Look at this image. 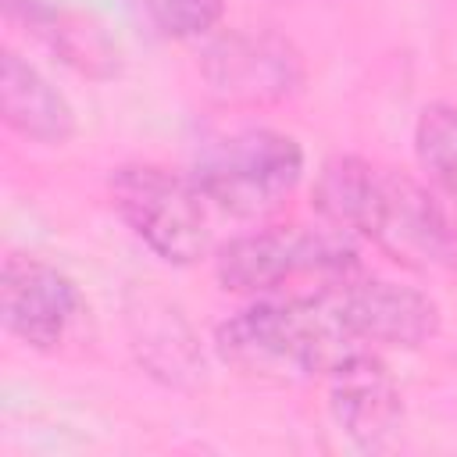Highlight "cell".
I'll return each mask as SVG.
<instances>
[{"label":"cell","instance_id":"obj_1","mask_svg":"<svg viewBox=\"0 0 457 457\" xmlns=\"http://www.w3.org/2000/svg\"><path fill=\"white\" fill-rule=\"evenodd\" d=\"M311 204L321 221L371 239L407 268H457V225L407 171L336 154L321 164Z\"/></svg>","mask_w":457,"mask_h":457},{"label":"cell","instance_id":"obj_2","mask_svg":"<svg viewBox=\"0 0 457 457\" xmlns=\"http://www.w3.org/2000/svg\"><path fill=\"white\" fill-rule=\"evenodd\" d=\"M214 346L225 364L264 378H328L353 353L375 350L350 328L321 286L236 311L218 325Z\"/></svg>","mask_w":457,"mask_h":457},{"label":"cell","instance_id":"obj_3","mask_svg":"<svg viewBox=\"0 0 457 457\" xmlns=\"http://www.w3.org/2000/svg\"><path fill=\"white\" fill-rule=\"evenodd\" d=\"M303 179V150L293 136L264 125L211 139L193 164L204 200L239 218L278 211Z\"/></svg>","mask_w":457,"mask_h":457},{"label":"cell","instance_id":"obj_4","mask_svg":"<svg viewBox=\"0 0 457 457\" xmlns=\"http://www.w3.org/2000/svg\"><path fill=\"white\" fill-rule=\"evenodd\" d=\"M361 271L357 246L336 225H268L228 239L214 257V275L228 293H271L289 278L314 275L318 286Z\"/></svg>","mask_w":457,"mask_h":457},{"label":"cell","instance_id":"obj_5","mask_svg":"<svg viewBox=\"0 0 457 457\" xmlns=\"http://www.w3.org/2000/svg\"><path fill=\"white\" fill-rule=\"evenodd\" d=\"M111 207L168 264H193L211 246V225L200 186L161 164H121L107 179Z\"/></svg>","mask_w":457,"mask_h":457},{"label":"cell","instance_id":"obj_6","mask_svg":"<svg viewBox=\"0 0 457 457\" xmlns=\"http://www.w3.org/2000/svg\"><path fill=\"white\" fill-rule=\"evenodd\" d=\"M207 89L232 107H268L300 93L307 71L300 50L275 29H232L200 54Z\"/></svg>","mask_w":457,"mask_h":457},{"label":"cell","instance_id":"obj_7","mask_svg":"<svg viewBox=\"0 0 457 457\" xmlns=\"http://www.w3.org/2000/svg\"><path fill=\"white\" fill-rule=\"evenodd\" d=\"M321 289L368 346L414 350L439 332V307L421 289L375 278L364 271L321 282Z\"/></svg>","mask_w":457,"mask_h":457},{"label":"cell","instance_id":"obj_8","mask_svg":"<svg viewBox=\"0 0 457 457\" xmlns=\"http://www.w3.org/2000/svg\"><path fill=\"white\" fill-rule=\"evenodd\" d=\"M82 311L75 282L54 264L7 253L0 271V318L4 328L32 350H54Z\"/></svg>","mask_w":457,"mask_h":457},{"label":"cell","instance_id":"obj_9","mask_svg":"<svg viewBox=\"0 0 457 457\" xmlns=\"http://www.w3.org/2000/svg\"><path fill=\"white\" fill-rule=\"evenodd\" d=\"M336 425L364 450H382L403 425V396L375 350L353 353L328 375Z\"/></svg>","mask_w":457,"mask_h":457},{"label":"cell","instance_id":"obj_10","mask_svg":"<svg viewBox=\"0 0 457 457\" xmlns=\"http://www.w3.org/2000/svg\"><path fill=\"white\" fill-rule=\"evenodd\" d=\"M0 114L18 136L43 146H64L75 136L68 96L14 50L0 57Z\"/></svg>","mask_w":457,"mask_h":457},{"label":"cell","instance_id":"obj_11","mask_svg":"<svg viewBox=\"0 0 457 457\" xmlns=\"http://www.w3.org/2000/svg\"><path fill=\"white\" fill-rule=\"evenodd\" d=\"M7 14L21 18L29 32H36L50 50H57L79 71L96 75V79L118 71V50L100 32V25H93L89 18L43 4V0H7Z\"/></svg>","mask_w":457,"mask_h":457},{"label":"cell","instance_id":"obj_12","mask_svg":"<svg viewBox=\"0 0 457 457\" xmlns=\"http://www.w3.org/2000/svg\"><path fill=\"white\" fill-rule=\"evenodd\" d=\"M414 154L428 179L457 200V107L428 104L414 125Z\"/></svg>","mask_w":457,"mask_h":457},{"label":"cell","instance_id":"obj_13","mask_svg":"<svg viewBox=\"0 0 457 457\" xmlns=\"http://www.w3.org/2000/svg\"><path fill=\"white\" fill-rule=\"evenodd\" d=\"M146 11L161 32L175 39H193L218 25L225 0H146Z\"/></svg>","mask_w":457,"mask_h":457}]
</instances>
